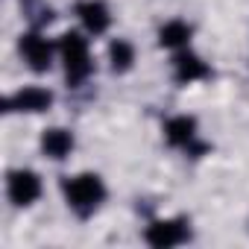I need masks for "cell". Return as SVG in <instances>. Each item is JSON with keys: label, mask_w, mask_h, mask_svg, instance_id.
<instances>
[{"label": "cell", "mask_w": 249, "mask_h": 249, "mask_svg": "<svg viewBox=\"0 0 249 249\" xmlns=\"http://www.w3.org/2000/svg\"><path fill=\"white\" fill-rule=\"evenodd\" d=\"M65 196H68V205L71 208H76L79 214H91L103 202L106 188H103L100 176L82 173V176H73L71 182H65Z\"/></svg>", "instance_id": "6da1fadb"}, {"label": "cell", "mask_w": 249, "mask_h": 249, "mask_svg": "<svg viewBox=\"0 0 249 249\" xmlns=\"http://www.w3.org/2000/svg\"><path fill=\"white\" fill-rule=\"evenodd\" d=\"M62 59H65V71H68V82L76 85L91 73V56H88V44L85 38H79L76 33H65L62 36Z\"/></svg>", "instance_id": "7a4b0ae2"}, {"label": "cell", "mask_w": 249, "mask_h": 249, "mask_svg": "<svg viewBox=\"0 0 249 249\" xmlns=\"http://www.w3.org/2000/svg\"><path fill=\"white\" fill-rule=\"evenodd\" d=\"M41 194V182L33 170H15L9 173V199L15 205H33Z\"/></svg>", "instance_id": "3957f363"}, {"label": "cell", "mask_w": 249, "mask_h": 249, "mask_svg": "<svg viewBox=\"0 0 249 249\" xmlns=\"http://www.w3.org/2000/svg\"><path fill=\"white\" fill-rule=\"evenodd\" d=\"M188 237V226L185 220H159L147 229V240L159 249H167V246H176Z\"/></svg>", "instance_id": "277c9868"}, {"label": "cell", "mask_w": 249, "mask_h": 249, "mask_svg": "<svg viewBox=\"0 0 249 249\" xmlns=\"http://www.w3.org/2000/svg\"><path fill=\"white\" fill-rule=\"evenodd\" d=\"M21 53L27 56V62H30V68H36V71H47L50 68V59H53V47L47 44V38H41V36H24V41H21Z\"/></svg>", "instance_id": "5b68a950"}, {"label": "cell", "mask_w": 249, "mask_h": 249, "mask_svg": "<svg viewBox=\"0 0 249 249\" xmlns=\"http://www.w3.org/2000/svg\"><path fill=\"white\" fill-rule=\"evenodd\" d=\"M50 100L53 97L44 88H24V91H18L9 100V108H18V111H41V108L50 106Z\"/></svg>", "instance_id": "8992f818"}, {"label": "cell", "mask_w": 249, "mask_h": 249, "mask_svg": "<svg viewBox=\"0 0 249 249\" xmlns=\"http://www.w3.org/2000/svg\"><path fill=\"white\" fill-rule=\"evenodd\" d=\"M194 132H196V120L194 117H173V120H167V126H164V135H167V141L170 144H176V147H185V144H191V138H194Z\"/></svg>", "instance_id": "52a82bcc"}, {"label": "cell", "mask_w": 249, "mask_h": 249, "mask_svg": "<svg viewBox=\"0 0 249 249\" xmlns=\"http://www.w3.org/2000/svg\"><path fill=\"white\" fill-rule=\"evenodd\" d=\"M79 18H82V24L91 30V33H106V27H108V9L100 3V0H88V3H82L79 6Z\"/></svg>", "instance_id": "ba28073f"}, {"label": "cell", "mask_w": 249, "mask_h": 249, "mask_svg": "<svg viewBox=\"0 0 249 249\" xmlns=\"http://www.w3.org/2000/svg\"><path fill=\"white\" fill-rule=\"evenodd\" d=\"M41 147H44V153H47L50 159H65V156L73 150V138H71V132H65V129H47L44 138H41Z\"/></svg>", "instance_id": "9c48e42d"}, {"label": "cell", "mask_w": 249, "mask_h": 249, "mask_svg": "<svg viewBox=\"0 0 249 249\" xmlns=\"http://www.w3.org/2000/svg\"><path fill=\"white\" fill-rule=\"evenodd\" d=\"M202 76H208L205 62H199V59L191 56V53L176 56V79H179V82H194V79H202Z\"/></svg>", "instance_id": "30bf717a"}, {"label": "cell", "mask_w": 249, "mask_h": 249, "mask_svg": "<svg viewBox=\"0 0 249 249\" xmlns=\"http://www.w3.org/2000/svg\"><path fill=\"white\" fill-rule=\"evenodd\" d=\"M188 38H191V27L182 24V21H170V24H164L161 33H159L161 47H182Z\"/></svg>", "instance_id": "8fae6325"}, {"label": "cell", "mask_w": 249, "mask_h": 249, "mask_svg": "<svg viewBox=\"0 0 249 249\" xmlns=\"http://www.w3.org/2000/svg\"><path fill=\"white\" fill-rule=\"evenodd\" d=\"M108 56H111V68L114 71H126L129 65H132V44H126V41H114L111 44V50H108Z\"/></svg>", "instance_id": "7c38bea8"}]
</instances>
